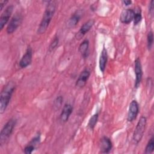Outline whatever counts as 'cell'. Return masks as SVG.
Returning a JSON list of instances; mask_svg holds the SVG:
<instances>
[{"label": "cell", "instance_id": "cell-16", "mask_svg": "<svg viewBox=\"0 0 154 154\" xmlns=\"http://www.w3.org/2000/svg\"><path fill=\"white\" fill-rule=\"evenodd\" d=\"M82 16V12L81 10L76 11L75 12L68 20L67 25L69 28H73L79 22L81 16Z\"/></svg>", "mask_w": 154, "mask_h": 154}, {"label": "cell", "instance_id": "cell-10", "mask_svg": "<svg viewBox=\"0 0 154 154\" xmlns=\"http://www.w3.org/2000/svg\"><path fill=\"white\" fill-rule=\"evenodd\" d=\"M99 149L102 153H108L111 150L112 143L110 138L106 136L102 137L99 141Z\"/></svg>", "mask_w": 154, "mask_h": 154}, {"label": "cell", "instance_id": "cell-11", "mask_svg": "<svg viewBox=\"0 0 154 154\" xmlns=\"http://www.w3.org/2000/svg\"><path fill=\"white\" fill-rule=\"evenodd\" d=\"M135 11L132 8H127L122 11L120 15V21L124 24L130 23L134 19Z\"/></svg>", "mask_w": 154, "mask_h": 154}, {"label": "cell", "instance_id": "cell-2", "mask_svg": "<svg viewBox=\"0 0 154 154\" xmlns=\"http://www.w3.org/2000/svg\"><path fill=\"white\" fill-rule=\"evenodd\" d=\"M16 85L12 81H9L5 85L0 94V113L2 114L7 108L11 98L12 94L15 90Z\"/></svg>", "mask_w": 154, "mask_h": 154}, {"label": "cell", "instance_id": "cell-21", "mask_svg": "<svg viewBox=\"0 0 154 154\" xmlns=\"http://www.w3.org/2000/svg\"><path fill=\"white\" fill-rule=\"evenodd\" d=\"M153 43V33L152 31H149L147 35V46L148 49L151 50Z\"/></svg>", "mask_w": 154, "mask_h": 154}, {"label": "cell", "instance_id": "cell-20", "mask_svg": "<svg viewBox=\"0 0 154 154\" xmlns=\"http://www.w3.org/2000/svg\"><path fill=\"white\" fill-rule=\"evenodd\" d=\"M153 150H154V138L153 137H152L149 140L146 146L144 153L146 154H150L153 152Z\"/></svg>", "mask_w": 154, "mask_h": 154}, {"label": "cell", "instance_id": "cell-25", "mask_svg": "<svg viewBox=\"0 0 154 154\" xmlns=\"http://www.w3.org/2000/svg\"><path fill=\"white\" fill-rule=\"evenodd\" d=\"M149 12L151 16L153 15V12H154V1L153 0H152L149 4Z\"/></svg>", "mask_w": 154, "mask_h": 154}, {"label": "cell", "instance_id": "cell-24", "mask_svg": "<svg viewBox=\"0 0 154 154\" xmlns=\"http://www.w3.org/2000/svg\"><path fill=\"white\" fill-rule=\"evenodd\" d=\"M63 98L61 96H59L56 98V99L54 101V107L56 109H58L61 107V104L63 103Z\"/></svg>", "mask_w": 154, "mask_h": 154}, {"label": "cell", "instance_id": "cell-6", "mask_svg": "<svg viewBox=\"0 0 154 154\" xmlns=\"http://www.w3.org/2000/svg\"><path fill=\"white\" fill-rule=\"evenodd\" d=\"M134 70L135 73V81L134 84V87L137 88L141 83L143 77V70L141 61L138 57H137L134 61Z\"/></svg>", "mask_w": 154, "mask_h": 154}, {"label": "cell", "instance_id": "cell-19", "mask_svg": "<svg viewBox=\"0 0 154 154\" xmlns=\"http://www.w3.org/2000/svg\"><path fill=\"white\" fill-rule=\"evenodd\" d=\"M98 118H99V113L98 112H96L95 114H94L88 120V127L93 130L95 126L97 124V120H98Z\"/></svg>", "mask_w": 154, "mask_h": 154}, {"label": "cell", "instance_id": "cell-26", "mask_svg": "<svg viewBox=\"0 0 154 154\" xmlns=\"http://www.w3.org/2000/svg\"><path fill=\"white\" fill-rule=\"evenodd\" d=\"M8 2V1H4V0H1L0 1V11H2L4 5Z\"/></svg>", "mask_w": 154, "mask_h": 154}, {"label": "cell", "instance_id": "cell-14", "mask_svg": "<svg viewBox=\"0 0 154 154\" xmlns=\"http://www.w3.org/2000/svg\"><path fill=\"white\" fill-rule=\"evenodd\" d=\"M73 106L70 103H66L63 106L62 111L60 114V119L61 122L63 123H66L68 121L71 114L73 112Z\"/></svg>", "mask_w": 154, "mask_h": 154}, {"label": "cell", "instance_id": "cell-3", "mask_svg": "<svg viewBox=\"0 0 154 154\" xmlns=\"http://www.w3.org/2000/svg\"><path fill=\"white\" fill-rule=\"evenodd\" d=\"M17 120L14 118L10 119L3 126L0 132V146L4 145L11 136L16 124Z\"/></svg>", "mask_w": 154, "mask_h": 154}, {"label": "cell", "instance_id": "cell-23", "mask_svg": "<svg viewBox=\"0 0 154 154\" xmlns=\"http://www.w3.org/2000/svg\"><path fill=\"white\" fill-rule=\"evenodd\" d=\"M35 147L31 144V143H29L27 146H25V147L23 149V152L26 154H31L32 153V152L35 149Z\"/></svg>", "mask_w": 154, "mask_h": 154}, {"label": "cell", "instance_id": "cell-7", "mask_svg": "<svg viewBox=\"0 0 154 154\" xmlns=\"http://www.w3.org/2000/svg\"><path fill=\"white\" fill-rule=\"evenodd\" d=\"M139 112V104L136 100H132L129 104L127 120L129 122L134 121Z\"/></svg>", "mask_w": 154, "mask_h": 154}, {"label": "cell", "instance_id": "cell-12", "mask_svg": "<svg viewBox=\"0 0 154 154\" xmlns=\"http://www.w3.org/2000/svg\"><path fill=\"white\" fill-rule=\"evenodd\" d=\"M13 8L14 7L13 5H10L8 7H7L6 8L2 13L0 17V29L1 30L3 29L5 25H6L7 23L8 22L9 19L13 13Z\"/></svg>", "mask_w": 154, "mask_h": 154}, {"label": "cell", "instance_id": "cell-18", "mask_svg": "<svg viewBox=\"0 0 154 154\" xmlns=\"http://www.w3.org/2000/svg\"><path fill=\"white\" fill-rule=\"evenodd\" d=\"M134 11H135V14H134L133 21H134V25L136 26L141 21L142 14H141V10L140 7H137L136 10H134Z\"/></svg>", "mask_w": 154, "mask_h": 154}, {"label": "cell", "instance_id": "cell-8", "mask_svg": "<svg viewBox=\"0 0 154 154\" xmlns=\"http://www.w3.org/2000/svg\"><path fill=\"white\" fill-rule=\"evenodd\" d=\"M32 59V50L30 46H28L25 53L23 54L19 61V66L20 68H25L31 64Z\"/></svg>", "mask_w": 154, "mask_h": 154}, {"label": "cell", "instance_id": "cell-22", "mask_svg": "<svg viewBox=\"0 0 154 154\" xmlns=\"http://www.w3.org/2000/svg\"><path fill=\"white\" fill-rule=\"evenodd\" d=\"M58 42H59V38H58V36L57 35H55L49 46V48H48L49 52H52L53 50H54L55 49V48L57 46Z\"/></svg>", "mask_w": 154, "mask_h": 154}, {"label": "cell", "instance_id": "cell-1", "mask_svg": "<svg viewBox=\"0 0 154 154\" xmlns=\"http://www.w3.org/2000/svg\"><path fill=\"white\" fill-rule=\"evenodd\" d=\"M56 9V2L54 1H50L48 2L46 6V8L42 19L40 21V25L37 29V33L39 34H42L45 32L47 30L49 25L52 20V17L55 13Z\"/></svg>", "mask_w": 154, "mask_h": 154}, {"label": "cell", "instance_id": "cell-15", "mask_svg": "<svg viewBox=\"0 0 154 154\" xmlns=\"http://www.w3.org/2000/svg\"><path fill=\"white\" fill-rule=\"evenodd\" d=\"M108 60V53L107 50L105 48V46L103 45V49L101 51V53L100 54L99 60V67L100 72L103 73L105 70L106 64Z\"/></svg>", "mask_w": 154, "mask_h": 154}, {"label": "cell", "instance_id": "cell-17", "mask_svg": "<svg viewBox=\"0 0 154 154\" xmlns=\"http://www.w3.org/2000/svg\"><path fill=\"white\" fill-rule=\"evenodd\" d=\"M89 41L88 39L84 40L79 46V51L81 54L83 58H87L88 55Z\"/></svg>", "mask_w": 154, "mask_h": 154}, {"label": "cell", "instance_id": "cell-9", "mask_svg": "<svg viewBox=\"0 0 154 154\" xmlns=\"http://www.w3.org/2000/svg\"><path fill=\"white\" fill-rule=\"evenodd\" d=\"M95 23V20L94 19H89L87 22H85L80 28L78 32H76L75 35V37L77 40H80L82 38L84 35L88 32L91 28L93 27Z\"/></svg>", "mask_w": 154, "mask_h": 154}, {"label": "cell", "instance_id": "cell-4", "mask_svg": "<svg viewBox=\"0 0 154 154\" xmlns=\"http://www.w3.org/2000/svg\"><path fill=\"white\" fill-rule=\"evenodd\" d=\"M147 124V119L144 116H141L137 125L135 127V129L134 130L133 137H132V140L135 144H138L141 140L144 133L145 131L146 126Z\"/></svg>", "mask_w": 154, "mask_h": 154}, {"label": "cell", "instance_id": "cell-27", "mask_svg": "<svg viewBox=\"0 0 154 154\" xmlns=\"http://www.w3.org/2000/svg\"><path fill=\"white\" fill-rule=\"evenodd\" d=\"M122 3L123 4V5L126 6H129L131 5V4L132 3V1L131 0H124L122 1Z\"/></svg>", "mask_w": 154, "mask_h": 154}, {"label": "cell", "instance_id": "cell-13", "mask_svg": "<svg viewBox=\"0 0 154 154\" xmlns=\"http://www.w3.org/2000/svg\"><path fill=\"white\" fill-rule=\"evenodd\" d=\"M90 74H91L90 71L88 69H84L79 74V75L76 81V83H75L76 87H78V88L84 87L85 85V84L90 76Z\"/></svg>", "mask_w": 154, "mask_h": 154}, {"label": "cell", "instance_id": "cell-5", "mask_svg": "<svg viewBox=\"0 0 154 154\" xmlns=\"http://www.w3.org/2000/svg\"><path fill=\"white\" fill-rule=\"evenodd\" d=\"M22 21V16L20 13H16L12 18L10 19V22L6 28V31L7 34H12L14 32L17 28L21 24Z\"/></svg>", "mask_w": 154, "mask_h": 154}]
</instances>
